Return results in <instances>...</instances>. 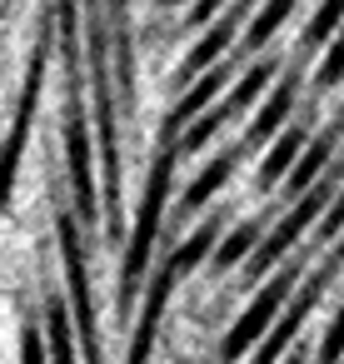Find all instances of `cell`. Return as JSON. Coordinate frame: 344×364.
Returning a JSON list of instances; mask_svg holds the SVG:
<instances>
[{
	"instance_id": "obj_1",
	"label": "cell",
	"mask_w": 344,
	"mask_h": 364,
	"mask_svg": "<svg viewBox=\"0 0 344 364\" xmlns=\"http://www.w3.org/2000/svg\"><path fill=\"white\" fill-rule=\"evenodd\" d=\"M284 299H289V279H269V284L249 299V309L240 314V324L225 334V349H220V354H225V359H240L254 339H264V329L274 324V314H279Z\"/></svg>"
},
{
	"instance_id": "obj_2",
	"label": "cell",
	"mask_w": 344,
	"mask_h": 364,
	"mask_svg": "<svg viewBox=\"0 0 344 364\" xmlns=\"http://www.w3.org/2000/svg\"><path fill=\"white\" fill-rule=\"evenodd\" d=\"M70 185H75V200H80V215H90V200H95V180H90V135H85V120L75 115L70 120Z\"/></svg>"
},
{
	"instance_id": "obj_3",
	"label": "cell",
	"mask_w": 344,
	"mask_h": 364,
	"mask_svg": "<svg viewBox=\"0 0 344 364\" xmlns=\"http://www.w3.org/2000/svg\"><path fill=\"white\" fill-rule=\"evenodd\" d=\"M299 155H304V130H299V125H289V130L274 140V150L264 155V170H259V180H264V185H279V180H289V170L299 165Z\"/></svg>"
},
{
	"instance_id": "obj_4",
	"label": "cell",
	"mask_w": 344,
	"mask_h": 364,
	"mask_svg": "<svg viewBox=\"0 0 344 364\" xmlns=\"http://www.w3.org/2000/svg\"><path fill=\"white\" fill-rule=\"evenodd\" d=\"M215 235H220L215 225H200L185 245H175V255H170V264H165V269H170L175 279H180V274H195L205 259H215V250H220V245H215Z\"/></svg>"
},
{
	"instance_id": "obj_5",
	"label": "cell",
	"mask_w": 344,
	"mask_h": 364,
	"mask_svg": "<svg viewBox=\"0 0 344 364\" xmlns=\"http://www.w3.org/2000/svg\"><path fill=\"white\" fill-rule=\"evenodd\" d=\"M259 220H240L230 235H225V245L215 250V269H235V264H244L254 250H259Z\"/></svg>"
},
{
	"instance_id": "obj_6",
	"label": "cell",
	"mask_w": 344,
	"mask_h": 364,
	"mask_svg": "<svg viewBox=\"0 0 344 364\" xmlns=\"http://www.w3.org/2000/svg\"><path fill=\"white\" fill-rule=\"evenodd\" d=\"M230 36H235V26L230 21H215L210 31H205V41L185 55V70L195 75V70H215L220 60H225V46H230Z\"/></svg>"
},
{
	"instance_id": "obj_7",
	"label": "cell",
	"mask_w": 344,
	"mask_h": 364,
	"mask_svg": "<svg viewBox=\"0 0 344 364\" xmlns=\"http://www.w3.org/2000/svg\"><path fill=\"white\" fill-rule=\"evenodd\" d=\"M289 110H294V90H289V85H279V90L269 95V105H259L249 140H269V135H284V130H289V125H284V115H289Z\"/></svg>"
},
{
	"instance_id": "obj_8",
	"label": "cell",
	"mask_w": 344,
	"mask_h": 364,
	"mask_svg": "<svg viewBox=\"0 0 344 364\" xmlns=\"http://www.w3.org/2000/svg\"><path fill=\"white\" fill-rule=\"evenodd\" d=\"M225 80H230V70H225V60H220L215 70H205V80H195V85H190V95L175 105V120H195V115H200V110L215 100V90H220Z\"/></svg>"
},
{
	"instance_id": "obj_9",
	"label": "cell",
	"mask_w": 344,
	"mask_h": 364,
	"mask_svg": "<svg viewBox=\"0 0 344 364\" xmlns=\"http://www.w3.org/2000/svg\"><path fill=\"white\" fill-rule=\"evenodd\" d=\"M329 155H334V140H329V135H319V140L299 155V165L289 170V180H284V185H289V190H304V185L314 190V180H319V170L329 165Z\"/></svg>"
},
{
	"instance_id": "obj_10",
	"label": "cell",
	"mask_w": 344,
	"mask_h": 364,
	"mask_svg": "<svg viewBox=\"0 0 344 364\" xmlns=\"http://www.w3.org/2000/svg\"><path fill=\"white\" fill-rule=\"evenodd\" d=\"M230 170H235V160H230V155H220V160H210V165H205V170H200V175H195L190 185H185V210H200V205L210 200V190L230 180Z\"/></svg>"
},
{
	"instance_id": "obj_11",
	"label": "cell",
	"mask_w": 344,
	"mask_h": 364,
	"mask_svg": "<svg viewBox=\"0 0 344 364\" xmlns=\"http://www.w3.org/2000/svg\"><path fill=\"white\" fill-rule=\"evenodd\" d=\"M289 11H294V0H264V6L254 11V21H249V31H244V46H264L289 21Z\"/></svg>"
},
{
	"instance_id": "obj_12",
	"label": "cell",
	"mask_w": 344,
	"mask_h": 364,
	"mask_svg": "<svg viewBox=\"0 0 344 364\" xmlns=\"http://www.w3.org/2000/svg\"><path fill=\"white\" fill-rule=\"evenodd\" d=\"M70 309L55 299L50 304V319H45V334H50V364H75V344H70Z\"/></svg>"
},
{
	"instance_id": "obj_13",
	"label": "cell",
	"mask_w": 344,
	"mask_h": 364,
	"mask_svg": "<svg viewBox=\"0 0 344 364\" xmlns=\"http://www.w3.org/2000/svg\"><path fill=\"white\" fill-rule=\"evenodd\" d=\"M339 21H344V0H324V6L314 11V21H309V31H304V41H309V46H324V41H334V36L344 31Z\"/></svg>"
},
{
	"instance_id": "obj_14",
	"label": "cell",
	"mask_w": 344,
	"mask_h": 364,
	"mask_svg": "<svg viewBox=\"0 0 344 364\" xmlns=\"http://www.w3.org/2000/svg\"><path fill=\"white\" fill-rule=\"evenodd\" d=\"M269 80H274V65H269V60H264V65H249V70H244V80L230 90V100H225V105H230V110H244V105L269 85Z\"/></svg>"
},
{
	"instance_id": "obj_15",
	"label": "cell",
	"mask_w": 344,
	"mask_h": 364,
	"mask_svg": "<svg viewBox=\"0 0 344 364\" xmlns=\"http://www.w3.org/2000/svg\"><path fill=\"white\" fill-rule=\"evenodd\" d=\"M230 115H235L230 105H215V110H205L200 120H190V125H185V140H180V150H200V145H205V140H210V135H215V130L230 120Z\"/></svg>"
},
{
	"instance_id": "obj_16",
	"label": "cell",
	"mask_w": 344,
	"mask_h": 364,
	"mask_svg": "<svg viewBox=\"0 0 344 364\" xmlns=\"http://www.w3.org/2000/svg\"><path fill=\"white\" fill-rule=\"evenodd\" d=\"M344 80V31L324 46V55H319V85H339Z\"/></svg>"
},
{
	"instance_id": "obj_17",
	"label": "cell",
	"mask_w": 344,
	"mask_h": 364,
	"mask_svg": "<svg viewBox=\"0 0 344 364\" xmlns=\"http://www.w3.org/2000/svg\"><path fill=\"white\" fill-rule=\"evenodd\" d=\"M339 359H344V304L334 309V319L319 339V364H339Z\"/></svg>"
},
{
	"instance_id": "obj_18",
	"label": "cell",
	"mask_w": 344,
	"mask_h": 364,
	"mask_svg": "<svg viewBox=\"0 0 344 364\" xmlns=\"http://www.w3.org/2000/svg\"><path fill=\"white\" fill-rule=\"evenodd\" d=\"M160 6H180V0H160Z\"/></svg>"
}]
</instances>
